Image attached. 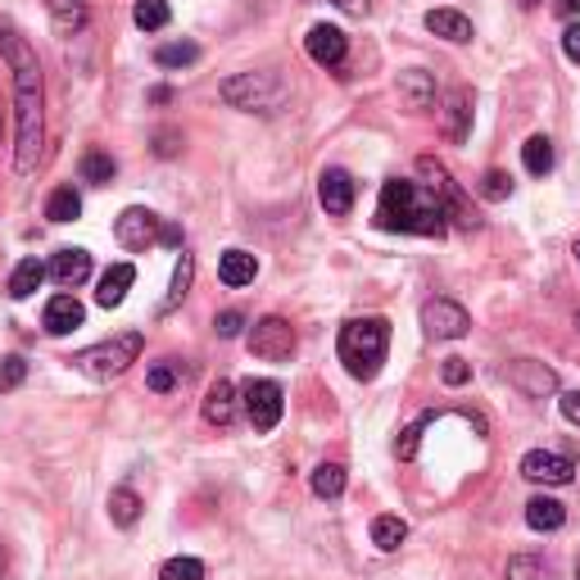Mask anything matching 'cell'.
<instances>
[{"instance_id":"21","label":"cell","mask_w":580,"mask_h":580,"mask_svg":"<svg viewBox=\"0 0 580 580\" xmlns=\"http://www.w3.org/2000/svg\"><path fill=\"white\" fill-rule=\"evenodd\" d=\"M426 32L445 37V41H454V45H467V41H472V19L458 14V10H431V14H426Z\"/></svg>"},{"instance_id":"27","label":"cell","mask_w":580,"mask_h":580,"mask_svg":"<svg viewBox=\"0 0 580 580\" xmlns=\"http://www.w3.org/2000/svg\"><path fill=\"white\" fill-rule=\"evenodd\" d=\"M110 521H114V526H123V530H132V526L141 521V495H136L132 486L110 490Z\"/></svg>"},{"instance_id":"45","label":"cell","mask_w":580,"mask_h":580,"mask_svg":"<svg viewBox=\"0 0 580 580\" xmlns=\"http://www.w3.org/2000/svg\"><path fill=\"white\" fill-rule=\"evenodd\" d=\"M155 155H164V159H168V155H177V132H168V127H164V132H155Z\"/></svg>"},{"instance_id":"51","label":"cell","mask_w":580,"mask_h":580,"mask_svg":"<svg viewBox=\"0 0 580 580\" xmlns=\"http://www.w3.org/2000/svg\"><path fill=\"white\" fill-rule=\"evenodd\" d=\"M521 6H526V10H530V6H540V0H521Z\"/></svg>"},{"instance_id":"10","label":"cell","mask_w":580,"mask_h":580,"mask_svg":"<svg viewBox=\"0 0 580 580\" xmlns=\"http://www.w3.org/2000/svg\"><path fill=\"white\" fill-rule=\"evenodd\" d=\"M159 231H164L159 214L141 209V205L123 209V214H118V222H114V236H118V246H123V250H145V246H155Z\"/></svg>"},{"instance_id":"20","label":"cell","mask_w":580,"mask_h":580,"mask_svg":"<svg viewBox=\"0 0 580 580\" xmlns=\"http://www.w3.org/2000/svg\"><path fill=\"white\" fill-rule=\"evenodd\" d=\"M51 277L64 286V290H77L86 277H91V255L86 250H60L51 259Z\"/></svg>"},{"instance_id":"26","label":"cell","mask_w":580,"mask_h":580,"mask_svg":"<svg viewBox=\"0 0 580 580\" xmlns=\"http://www.w3.org/2000/svg\"><path fill=\"white\" fill-rule=\"evenodd\" d=\"M309 486L318 499H341L345 495V467L341 463H318L313 476H309Z\"/></svg>"},{"instance_id":"32","label":"cell","mask_w":580,"mask_h":580,"mask_svg":"<svg viewBox=\"0 0 580 580\" xmlns=\"http://www.w3.org/2000/svg\"><path fill=\"white\" fill-rule=\"evenodd\" d=\"M190 277H196V255H186L182 250V259H177V268H173V286H168V300L159 304V313H173L182 300H186V290H190Z\"/></svg>"},{"instance_id":"13","label":"cell","mask_w":580,"mask_h":580,"mask_svg":"<svg viewBox=\"0 0 580 580\" xmlns=\"http://www.w3.org/2000/svg\"><path fill=\"white\" fill-rule=\"evenodd\" d=\"M508 381L517 385V391H521L526 400H545V395L558 391V372L545 367V363H536V359H517V363H508Z\"/></svg>"},{"instance_id":"7","label":"cell","mask_w":580,"mask_h":580,"mask_svg":"<svg viewBox=\"0 0 580 580\" xmlns=\"http://www.w3.org/2000/svg\"><path fill=\"white\" fill-rule=\"evenodd\" d=\"M417 173L426 177V186L435 190V196H441V200L449 205V218H454V222H463V227H476V222H480V218L467 209V196H463V190L454 186V177H449V168H445L441 159L422 155V159H417Z\"/></svg>"},{"instance_id":"11","label":"cell","mask_w":580,"mask_h":580,"mask_svg":"<svg viewBox=\"0 0 580 580\" xmlns=\"http://www.w3.org/2000/svg\"><path fill=\"white\" fill-rule=\"evenodd\" d=\"M521 476L536 480V486H571V480H576V463L567 454H553V449H530L521 458Z\"/></svg>"},{"instance_id":"19","label":"cell","mask_w":580,"mask_h":580,"mask_svg":"<svg viewBox=\"0 0 580 580\" xmlns=\"http://www.w3.org/2000/svg\"><path fill=\"white\" fill-rule=\"evenodd\" d=\"M200 413H205L209 426H231V422H236V385L218 376V381L209 385V395H205V408H200Z\"/></svg>"},{"instance_id":"46","label":"cell","mask_w":580,"mask_h":580,"mask_svg":"<svg viewBox=\"0 0 580 580\" xmlns=\"http://www.w3.org/2000/svg\"><path fill=\"white\" fill-rule=\"evenodd\" d=\"M331 6H341L345 14H354V19H363L367 14V0H331Z\"/></svg>"},{"instance_id":"8","label":"cell","mask_w":580,"mask_h":580,"mask_svg":"<svg viewBox=\"0 0 580 580\" xmlns=\"http://www.w3.org/2000/svg\"><path fill=\"white\" fill-rule=\"evenodd\" d=\"M246 417H250V426L259 431V435H268L277 422H281V408H286V400H281V385L277 381H246Z\"/></svg>"},{"instance_id":"42","label":"cell","mask_w":580,"mask_h":580,"mask_svg":"<svg viewBox=\"0 0 580 580\" xmlns=\"http://www.w3.org/2000/svg\"><path fill=\"white\" fill-rule=\"evenodd\" d=\"M441 381H445V385H467V381H472V363H467V359H445Z\"/></svg>"},{"instance_id":"38","label":"cell","mask_w":580,"mask_h":580,"mask_svg":"<svg viewBox=\"0 0 580 580\" xmlns=\"http://www.w3.org/2000/svg\"><path fill=\"white\" fill-rule=\"evenodd\" d=\"M177 381H182V367H177V363H155L151 372H145V385H151L155 395H168Z\"/></svg>"},{"instance_id":"16","label":"cell","mask_w":580,"mask_h":580,"mask_svg":"<svg viewBox=\"0 0 580 580\" xmlns=\"http://www.w3.org/2000/svg\"><path fill=\"white\" fill-rule=\"evenodd\" d=\"M41 322H45V331H51V335H69V331H77L86 322V309L73 296H55V300H45Z\"/></svg>"},{"instance_id":"50","label":"cell","mask_w":580,"mask_h":580,"mask_svg":"<svg viewBox=\"0 0 580 580\" xmlns=\"http://www.w3.org/2000/svg\"><path fill=\"white\" fill-rule=\"evenodd\" d=\"M0 580H6V549H0Z\"/></svg>"},{"instance_id":"36","label":"cell","mask_w":580,"mask_h":580,"mask_svg":"<svg viewBox=\"0 0 580 580\" xmlns=\"http://www.w3.org/2000/svg\"><path fill=\"white\" fill-rule=\"evenodd\" d=\"M431 422H435V413L426 408V413H422L417 422H408V426L400 431V441H395V454H400L404 463H408V458H417V441H422V431H426Z\"/></svg>"},{"instance_id":"4","label":"cell","mask_w":580,"mask_h":580,"mask_svg":"<svg viewBox=\"0 0 580 580\" xmlns=\"http://www.w3.org/2000/svg\"><path fill=\"white\" fill-rule=\"evenodd\" d=\"M141 350H145V335L141 331H123V335H110V341H101V345L77 350L73 367L82 376H91V381H114V376H123L141 359Z\"/></svg>"},{"instance_id":"17","label":"cell","mask_w":580,"mask_h":580,"mask_svg":"<svg viewBox=\"0 0 580 580\" xmlns=\"http://www.w3.org/2000/svg\"><path fill=\"white\" fill-rule=\"evenodd\" d=\"M441 127H445V136L449 141H467V132H472V91H449L445 95V110H441Z\"/></svg>"},{"instance_id":"39","label":"cell","mask_w":580,"mask_h":580,"mask_svg":"<svg viewBox=\"0 0 580 580\" xmlns=\"http://www.w3.org/2000/svg\"><path fill=\"white\" fill-rule=\"evenodd\" d=\"M480 196H486V200H508L512 196V177L504 168H490L486 177H480Z\"/></svg>"},{"instance_id":"43","label":"cell","mask_w":580,"mask_h":580,"mask_svg":"<svg viewBox=\"0 0 580 580\" xmlns=\"http://www.w3.org/2000/svg\"><path fill=\"white\" fill-rule=\"evenodd\" d=\"M562 55H567L571 64H580V23H576V19L562 28Z\"/></svg>"},{"instance_id":"41","label":"cell","mask_w":580,"mask_h":580,"mask_svg":"<svg viewBox=\"0 0 580 580\" xmlns=\"http://www.w3.org/2000/svg\"><path fill=\"white\" fill-rule=\"evenodd\" d=\"M214 331L222 335V341H236V335L246 331V313H236V309H222V313L214 318Z\"/></svg>"},{"instance_id":"14","label":"cell","mask_w":580,"mask_h":580,"mask_svg":"<svg viewBox=\"0 0 580 580\" xmlns=\"http://www.w3.org/2000/svg\"><path fill=\"white\" fill-rule=\"evenodd\" d=\"M318 200L331 218H345L354 209V177L345 168H322L318 177Z\"/></svg>"},{"instance_id":"1","label":"cell","mask_w":580,"mask_h":580,"mask_svg":"<svg viewBox=\"0 0 580 580\" xmlns=\"http://www.w3.org/2000/svg\"><path fill=\"white\" fill-rule=\"evenodd\" d=\"M0 55H6V64L14 69V118H19L14 173L28 177L41 159V145H45V82H41L37 51L10 23H0Z\"/></svg>"},{"instance_id":"44","label":"cell","mask_w":580,"mask_h":580,"mask_svg":"<svg viewBox=\"0 0 580 580\" xmlns=\"http://www.w3.org/2000/svg\"><path fill=\"white\" fill-rule=\"evenodd\" d=\"M558 404H562V417H567L571 426H580V391H567Z\"/></svg>"},{"instance_id":"48","label":"cell","mask_w":580,"mask_h":580,"mask_svg":"<svg viewBox=\"0 0 580 580\" xmlns=\"http://www.w3.org/2000/svg\"><path fill=\"white\" fill-rule=\"evenodd\" d=\"M553 10H558L562 19H580V0H553Z\"/></svg>"},{"instance_id":"28","label":"cell","mask_w":580,"mask_h":580,"mask_svg":"<svg viewBox=\"0 0 580 580\" xmlns=\"http://www.w3.org/2000/svg\"><path fill=\"white\" fill-rule=\"evenodd\" d=\"M45 10H51L55 28H60L64 37H73V32L86 28V0H45Z\"/></svg>"},{"instance_id":"54","label":"cell","mask_w":580,"mask_h":580,"mask_svg":"<svg viewBox=\"0 0 580 580\" xmlns=\"http://www.w3.org/2000/svg\"><path fill=\"white\" fill-rule=\"evenodd\" d=\"M576 580H580V571H576Z\"/></svg>"},{"instance_id":"3","label":"cell","mask_w":580,"mask_h":580,"mask_svg":"<svg viewBox=\"0 0 580 580\" xmlns=\"http://www.w3.org/2000/svg\"><path fill=\"white\" fill-rule=\"evenodd\" d=\"M391 350V322L385 318H354L341 327V363L354 381H372Z\"/></svg>"},{"instance_id":"25","label":"cell","mask_w":580,"mask_h":580,"mask_svg":"<svg viewBox=\"0 0 580 580\" xmlns=\"http://www.w3.org/2000/svg\"><path fill=\"white\" fill-rule=\"evenodd\" d=\"M521 164H526L530 177H545V173L553 168V141H549L545 132H536V136L521 145Z\"/></svg>"},{"instance_id":"35","label":"cell","mask_w":580,"mask_h":580,"mask_svg":"<svg viewBox=\"0 0 580 580\" xmlns=\"http://www.w3.org/2000/svg\"><path fill=\"white\" fill-rule=\"evenodd\" d=\"M168 19H173L168 0H136V10H132V23L141 32H159V28H168Z\"/></svg>"},{"instance_id":"5","label":"cell","mask_w":580,"mask_h":580,"mask_svg":"<svg viewBox=\"0 0 580 580\" xmlns=\"http://www.w3.org/2000/svg\"><path fill=\"white\" fill-rule=\"evenodd\" d=\"M218 95L240 114H277L286 105V82L277 73H236L218 86Z\"/></svg>"},{"instance_id":"29","label":"cell","mask_w":580,"mask_h":580,"mask_svg":"<svg viewBox=\"0 0 580 580\" xmlns=\"http://www.w3.org/2000/svg\"><path fill=\"white\" fill-rule=\"evenodd\" d=\"M114 173H118V164H114V155H110V151H86V155H82V164H77V177H82V182H91V186H105V182H114Z\"/></svg>"},{"instance_id":"40","label":"cell","mask_w":580,"mask_h":580,"mask_svg":"<svg viewBox=\"0 0 580 580\" xmlns=\"http://www.w3.org/2000/svg\"><path fill=\"white\" fill-rule=\"evenodd\" d=\"M23 376H28V359H19V354L0 359V391H19Z\"/></svg>"},{"instance_id":"49","label":"cell","mask_w":580,"mask_h":580,"mask_svg":"<svg viewBox=\"0 0 580 580\" xmlns=\"http://www.w3.org/2000/svg\"><path fill=\"white\" fill-rule=\"evenodd\" d=\"M151 101H155V105H168V101H173V91H168V86H155V91H151Z\"/></svg>"},{"instance_id":"15","label":"cell","mask_w":580,"mask_h":580,"mask_svg":"<svg viewBox=\"0 0 580 580\" xmlns=\"http://www.w3.org/2000/svg\"><path fill=\"white\" fill-rule=\"evenodd\" d=\"M395 86H400V101H404V110H413V114H422V110H431V105H435V77H431V73H422V69H404Z\"/></svg>"},{"instance_id":"53","label":"cell","mask_w":580,"mask_h":580,"mask_svg":"<svg viewBox=\"0 0 580 580\" xmlns=\"http://www.w3.org/2000/svg\"><path fill=\"white\" fill-rule=\"evenodd\" d=\"M576 327H580V313H576Z\"/></svg>"},{"instance_id":"6","label":"cell","mask_w":580,"mask_h":580,"mask_svg":"<svg viewBox=\"0 0 580 580\" xmlns=\"http://www.w3.org/2000/svg\"><path fill=\"white\" fill-rule=\"evenodd\" d=\"M246 345L263 363H286L290 354H296V327H290L286 318H259L250 327V335H246Z\"/></svg>"},{"instance_id":"33","label":"cell","mask_w":580,"mask_h":580,"mask_svg":"<svg viewBox=\"0 0 580 580\" xmlns=\"http://www.w3.org/2000/svg\"><path fill=\"white\" fill-rule=\"evenodd\" d=\"M508 580H558V571L545 562V558H536V553H517V558H508V571H504Z\"/></svg>"},{"instance_id":"31","label":"cell","mask_w":580,"mask_h":580,"mask_svg":"<svg viewBox=\"0 0 580 580\" xmlns=\"http://www.w3.org/2000/svg\"><path fill=\"white\" fill-rule=\"evenodd\" d=\"M77 214H82L77 186H55V190H51V200H45V218H51V222H73Z\"/></svg>"},{"instance_id":"18","label":"cell","mask_w":580,"mask_h":580,"mask_svg":"<svg viewBox=\"0 0 580 580\" xmlns=\"http://www.w3.org/2000/svg\"><path fill=\"white\" fill-rule=\"evenodd\" d=\"M132 281H136V268H132V263H114V268L101 277V286H95V304H101V309H118V304L127 300Z\"/></svg>"},{"instance_id":"37","label":"cell","mask_w":580,"mask_h":580,"mask_svg":"<svg viewBox=\"0 0 580 580\" xmlns=\"http://www.w3.org/2000/svg\"><path fill=\"white\" fill-rule=\"evenodd\" d=\"M209 571H205V562L200 558H168L164 567H159V580H205Z\"/></svg>"},{"instance_id":"47","label":"cell","mask_w":580,"mask_h":580,"mask_svg":"<svg viewBox=\"0 0 580 580\" xmlns=\"http://www.w3.org/2000/svg\"><path fill=\"white\" fill-rule=\"evenodd\" d=\"M159 240H164V246H173V250H182V227H173V222H164V231H159Z\"/></svg>"},{"instance_id":"24","label":"cell","mask_w":580,"mask_h":580,"mask_svg":"<svg viewBox=\"0 0 580 580\" xmlns=\"http://www.w3.org/2000/svg\"><path fill=\"white\" fill-rule=\"evenodd\" d=\"M404 540H408V521H404V517H391V512H385V517L372 521V545H376L381 553H395Z\"/></svg>"},{"instance_id":"2","label":"cell","mask_w":580,"mask_h":580,"mask_svg":"<svg viewBox=\"0 0 580 580\" xmlns=\"http://www.w3.org/2000/svg\"><path fill=\"white\" fill-rule=\"evenodd\" d=\"M376 227L381 231H413V236H445L449 231V205L435 196L426 182L391 177L381 186Z\"/></svg>"},{"instance_id":"9","label":"cell","mask_w":580,"mask_h":580,"mask_svg":"<svg viewBox=\"0 0 580 580\" xmlns=\"http://www.w3.org/2000/svg\"><path fill=\"white\" fill-rule=\"evenodd\" d=\"M422 327H426L431 341H463V335L472 331V318L454 300H426L422 304Z\"/></svg>"},{"instance_id":"30","label":"cell","mask_w":580,"mask_h":580,"mask_svg":"<svg viewBox=\"0 0 580 580\" xmlns=\"http://www.w3.org/2000/svg\"><path fill=\"white\" fill-rule=\"evenodd\" d=\"M45 272H51V268H45L41 259H23V263L14 268V277H10V296H14V300L37 296V286L45 281Z\"/></svg>"},{"instance_id":"23","label":"cell","mask_w":580,"mask_h":580,"mask_svg":"<svg viewBox=\"0 0 580 580\" xmlns=\"http://www.w3.org/2000/svg\"><path fill=\"white\" fill-rule=\"evenodd\" d=\"M567 521V508L549 495H536V499H526V526L530 530H558Z\"/></svg>"},{"instance_id":"12","label":"cell","mask_w":580,"mask_h":580,"mask_svg":"<svg viewBox=\"0 0 580 580\" xmlns=\"http://www.w3.org/2000/svg\"><path fill=\"white\" fill-rule=\"evenodd\" d=\"M304 51H309V60L322 64V69H341L345 55H350V37H345L341 28H331V23H318V28H309V37H304Z\"/></svg>"},{"instance_id":"52","label":"cell","mask_w":580,"mask_h":580,"mask_svg":"<svg viewBox=\"0 0 580 580\" xmlns=\"http://www.w3.org/2000/svg\"><path fill=\"white\" fill-rule=\"evenodd\" d=\"M571 255H576V263H580V240H576V250H571Z\"/></svg>"},{"instance_id":"34","label":"cell","mask_w":580,"mask_h":580,"mask_svg":"<svg viewBox=\"0 0 580 580\" xmlns=\"http://www.w3.org/2000/svg\"><path fill=\"white\" fill-rule=\"evenodd\" d=\"M196 60H200V45L196 41H168V45H159V51H155L159 69H190Z\"/></svg>"},{"instance_id":"22","label":"cell","mask_w":580,"mask_h":580,"mask_svg":"<svg viewBox=\"0 0 580 580\" xmlns=\"http://www.w3.org/2000/svg\"><path fill=\"white\" fill-rule=\"evenodd\" d=\"M218 277H222V286H250L259 277V259L250 250H227L218 263Z\"/></svg>"}]
</instances>
